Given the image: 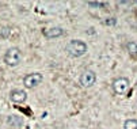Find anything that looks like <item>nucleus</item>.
I'll use <instances>...</instances> for the list:
<instances>
[{
    "label": "nucleus",
    "instance_id": "8",
    "mask_svg": "<svg viewBox=\"0 0 137 129\" xmlns=\"http://www.w3.org/2000/svg\"><path fill=\"white\" fill-rule=\"evenodd\" d=\"M126 49H128L129 54L132 56V57H137V44L136 42H128V45H126Z\"/></svg>",
    "mask_w": 137,
    "mask_h": 129
},
{
    "label": "nucleus",
    "instance_id": "4",
    "mask_svg": "<svg viewBox=\"0 0 137 129\" xmlns=\"http://www.w3.org/2000/svg\"><path fill=\"white\" fill-rule=\"evenodd\" d=\"M96 82V73L91 69H87V71H84L79 78V83L82 87L84 88H88L94 86V83Z\"/></svg>",
    "mask_w": 137,
    "mask_h": 129
},
{
    "label": "nucleus",
    "instance_id": "6",
    "mask_svg": "<svg viewBox=\"0 0 137 129\" xmlns=\"http://www.w3.org/2000/svg\"><path fill=\"white\" fill-rule=\"evenodd\" d=\"M10 99L15 103H23L27 99V94L25 90H12L10 94Z\"/></svg>",
    "mask_w": 137,
    "mask_h": 129
},
{
    "label": "nucleus",
    "instance_id": "1",
    "mask_svg": "<svg viewBox=\"0 0 137 129\" xmlns=\"http://www.w3.org/2000/svg\"><path fill=\"white\" fill-rule=\"evenodd\" d=\"M65 52L71 57H82L87 53V44L82 39H72L66 44Z\"/></svg>",
    "mask_w": 137,
    "mask_h": 129
},
{
    "label": "nucleus",
    "instance_id": "7",
    "mask_svg": "<svg viewBox=\"0 0 137 129\" xmlns=\"http://www.w3.org/2000/svg\"><path fill=\"white\" fill-rule=\"evenodd\" d=\"M44 35L46 38H58L64 35V29L62 27H50L44 31Z\"/></svg>",
    "mask_w": 137,
    "mask_h": 129
},
{
    "label": "nucleus",
    "instance_id": "5",
    "mask_svg": "<svg viewBox=\"0 0 137 129\" xmlns=\"http://www.w3.org/2000/svg\"><path fill=\"white\" fill-rule=\"evenodd\" d=\"M42 79H44V76L42 73L39 72H33V73H29L27 76H25V79H23V84H25V87L27 88H34L39 86L42 83Z\"/></svg>",
    "mask_w": 137,
    "mask_h": 129
},
{
    "label": "nucleus",
    "instance_id": "9",
    "mask_svg": "<svg viewBox=\"0 0 137 129\" xmlns=\"http://www.w3.org/2000/svg\"><path fill=\"white\" fill-rule=\"evenodd\" d=\"M124 129H137V120L129 118L124 122Z\"/></svg>",
    "mask_w": 137,
    "mask_h": 129
},
{
    "label": "nucleus",
    "instance_id": "2",
    "mask_svg": "<svg viewBox=\"0 0 137 129\" xmlns=\"http://www.w3.org/2000/svg\"><path fill=\"white\" fill-rule=\"evenodd\" d=\"M22 61V52L18 48H10L4 54V62L10 67H15Z\"/></svg>",
    "mask_w": 137,
    "mask_h": 129
},
{
    "label": "nucleus",
    "instance_id": "3",
    "mask_svg": "<svg viewBox=\"0 0 137 129\" xmlns=\"http://www.w3.org/2000/svg\"><path fill=\"white\" fill-rule=\"evenodd\" d=\"M111 87H113V91L115 92V94H118V95H125V94L129 91L130 82H129V79H126V78H118V79H115L113 82Z\"/></svg>",
    "mask_w": 137,
    "mask_h": 129
}]
</instances>
